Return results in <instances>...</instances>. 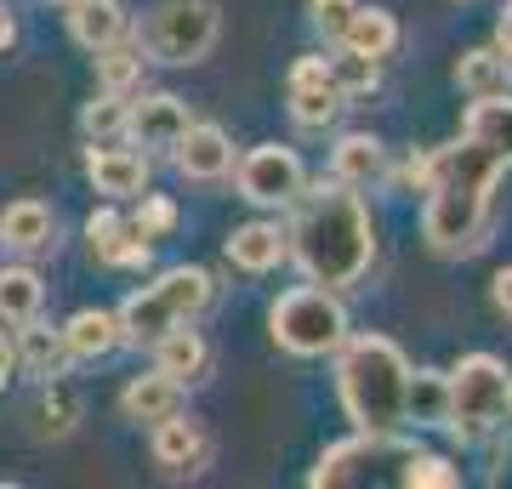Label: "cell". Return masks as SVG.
I'll use <instances>...</instances> for the list:
<instances>
[{"label":"cell","mask_w":512,"mask_h":489,"mask_svg":"<svg viewBox=\"0 0 512 489\" xmlns=\"http://www.w3.org/2000/svg\"><path fill=\"white\" fill-rule=\"evenodd\" d=\"M507 160L490 154L484 143L461 137L450 148L427 154V211H421V239L439 256H473L490 239L495 217V182H501Z\"/></svg>","instance_id":"cell-1"},{"label":"cell","mask_w":512,"mask_h":489,"mask_svg":"<svg viewBox=\"0 0 512 489\" xmlns=\"http://www.w3.org/2000/svg\"><path fill=\"white\" fill-rule=\"evenodd\" d=\"M285 256H296V268L325 290L359 285L370 273V262H376V228H370L359 188H348L336 177L319 182V188H302L296 194V217L285 228Z\"/></svg>","instance_id":"cell-2"},{"label":"cell","mask_w":512,"mask_h":489,"mask_svg":"<svg viewBox=\"0 0 512 489\" xmlns=\"http://www.w3.org/2000/svg\"><path fill=\"white\" fill-rule=\"evenodd\" d=\"M404 387H410V359L399 353V342H387L376 330H365V336L348 330V342L336 347V393H342L353 433L399 438Z\"/></svg>","instance_id":"cell-3"},{"label":"cell","mask_w":512,"mask_h":489,"mask_svg":"<svg viewBox=\"0 0 512 489\" xmlns=\"http://www.w3.org/2000/svg\"><path fill=\"white\" fill-rule=\"evenodd\" d=\"M268 330H274V347L291 359H330L348 342V308L325 285H296L268 308Z\"/></svg>","instance_id":"cell-4"},{"label":"cell","mask_w":512,"mask_h":489,"mask_svg":"<svg viewBox=\"0 0 512 489\" xmlns=\"http://www.w3.org/2000/svg\"><path fill=\"white\" fill-rule=\"evenodd\" d=\"M450 376V410H444V427L456 444H484V438L507 421V387L512 370L495 353H467Z\"/></svg>","instance_id":"cell-5"},{"label":"cell","mask_w":512,"mask_h":489,"mask_svg":"<svg viewBox=\"0 0 512 489\" xmlns=\"http://www.w3.org/2000/svg\"><path fill=\"white\" fill-rule=\"evenodd\" d=\"M217 35V0H160V6H148L143 29H137V52H148L154 63H171V69H188V63L211 57Z\"/></svg>","instance_id":"cell-6"},{"label":"cell","mask_w":512,"mask_h":489,"mask_svg":"<svg viewBox=\"0 0 512 489\" xmlns=\"http://www.w3.org/2000/svg\"><path fill=\"white\" fill-rule=\"evenodd\" d=\"M308 188V171L296 160V148L285 143H262L239 160V200L262 205V211H285L296 205V194Z\"/></svg>","instance_id":"cell-7"},{"label":"cell","mask_w":512,"mask_h":489,"mask_svg":"<svg viewBox=\"0 0 512 489\" xmlns=\"http://www.w3.org/2000/svg\"><path fill=\"white\" fill-rule=\"evenodd\" d=\"M285 91H291V120L302 131L336 126V114H342V86H336V74H330L325 57H296Z\"/></svg>","instance_id":"cell-8"},{"label":"cell","mask_w":512,"mask_h":489,"mask_svg":"<svg viewBox=\"0 0 512 489\" xmlns=\"http://www.w3.org/2000/svg\"><path fill=\"white\" fill-rule=\"evenodd\" d=\"M148 450H154V467H160L165 478H200V472L211 467V433H205L200 421H188V410L154 421Z\"/></svg>","instance_id":"cell-9"},{"label":"cell","mask_w":512,"mask_h":489,"mask_svg":"<svg viewBox=\"0 0 512 489\" xmlns=\"http://www.w3.org/2000/svg\"><path fill=\"white\" fill-rule=\"evenodd\" d=\"M188 126H194V120H188V103L171 97V91H148V97H137L126 109V137L143 148V154H171Z\"/></svg>","instance_id":"cell-10"},{"label":"cell","mask_w":512,"mask_h":489,"mask_svg":"<svg viewBox=\"0 0 512 489\" xmlns=\"http://www.w3.org/2000/svg\"><path fill=\"white\" fill-rule=\"evenodd\" d=\"M171 160L183 171L188 182H222L234 171V143H228V131L222 126H188L171 148Z\"/></svg>","instance_id":"cell-11"},{"label":"cell","mask_w":512,"mask_h":489,"mask_svg":"<svg viewBox=\"0 0 512 489\" xmlns=\"http://www.w3.org/2000/svg\"><path fill=\"white\" fill-rule=\"evenodd\" d=\"M86 177H92V188L97 194H109V200H137V194L148 188V154L92 143V154H86Z\"/></svg>","instance_id":"cell-12"},{"label":"cell","mask_w":512,"mask_h":489,"mask_svg":"<svg viewBox=\"0 0 512 489\" xmlns=\"http://www.w3.org/2000/svg\"><path fill=\"white\" fill-rule=\"evenodd\" d=\"M330 177L348 182V188H382V182H387V148H382V137H370V131L342 137V143L330 148Z\"/></svg>","instance_id":"cell-13"},{"label":"cell","mask_w":512,"mask_h":489,"mask_svg":"<svg viewBox=\"0 0 512 489\" xmlns=\"http://www.w3.org/2000/svg\"><path fill=\"white\" fill-rule=\"evenodd\" d=\"M120 410H126V421H165L177 416V410H188V387L183 381H171L165 370H154V376H137L126 381V393H120Z\"/></svg>","instance_id":"cell-14"},{"label":"cell","mask_w":512,"mask_h":489,"mask_svg":"<svg viewBox=\"0 0 512 489\" xmlns=\"http://www.w3.org/2000/svg\"><path fill=\"white\" fill-rule=\"evenodd\" d=\"M154 370H165L171 381H205L211 376V342H205L200 330H188V325H171L154 342Z\"/></svg>","instance_id":"cell-15"},{"label":"cell","mask_w":512,"mask_h":489,"mask_svg":"<svg viewBox=\"0 0 512 489\" xmlns=\"http://www.w3.org/2000/svg\"><path fill=\"white\" fill-rule=\"evenodd\" d=\"M12 359L29 370V376H40V381H52V376H63L69 370V342H63V330H52V325H40V319H23L18 325V342H12Z\"/></svg>","instance_id":"cell-16"},{"label":"cell","mask_w":512,"mask_h":489,"mask_svg":"<svg viewBox=\"0 0 512 489\" xmlns=\"http://www.w3.org/2000/svg\"><path fill=\"white\" fill-rule=\"evenodd\" d=\"M148 290H154V302H160L177 325H194L205 313V302H211V273L205 268H165Z\"/></svg>","instance_id":"cell-17"},{"label":"cell","mask_w":512,"mask_h":489,"mask_svg":"<svg viewBox=\"0 0 512 489\" xmlns=\"http://www.w3.org/2000/svg\"><path fill=\"white\" fill-rule=\"evenodd\" d=\"M131 18L120 0H69V35L86 46V52H103L114 40H126Z\"/></svg>","instance_id":"cell-18"},{"label":"cell","mask_w":512,"mask_h":489,"mask_svg":"<svg viewBox=\"0 0 512 489\" xmlns=\"http://www.w3.org/2000/svg\"><path fill=\"white\" fill-rule=\"evenodd\" d=\"M0 239H6L12 251H23V256H40V251L57 245V217L40 200H18V205L0 211Z\"/></svg>","instance_id":"cell-19"},{"label":"cell","mask_w":512,"mask_h":489,"mask_svg":"<svg viewBox=\"0 0 512 489\" xmlns=\"http://www.w3.org/2000/svg\"><path fill=\"white\" fill-rule=\"evenodd\" d=\"M387 444H393V438H370V433H353V438H342V444H330V450L319 455V467L308 472V484H313V489L348 484V478H359V467H370V461H376Z\"/></svg>","instance_id":"cell-20"},{"label":"cell","mask_w":512,"mask_h":489,"mask_svg":"<svg viewBox=\"0 0 512 489\" xmlns=\"http://www.w3.org/2000/svg\"><path fill=\"white\" fill-rule=\"evenodd\" d=\"M461 137L484 143L490 154H501L512 165V91H501V97H473V109L461 120Z\"/></svg>","instance_id":"cell-21"},{"label":"cell","mask_w":512,"mask_h":489,"mask_svg":"<svg viewBox=\"0 0 512 489\" xmlns=\"http://www.w3.org/2000/svg\"><path fill=\"white\" fill-rule=\"evenodd\" d=\"M228 262L245 273H268L285 262V228L279 222H245V228H234V239H228Z\"/></svg>","instance_id":"cell-22"},{"label":"cell","mask_w":512,"mask_h":489,"mask_svg":"<svg viewBox=\"0 0 512 489\" xmlns=\"http://www.w3.org/2000/svg\"><path fill=\"white\" fill-rule=\"evenodd\" d=\"M63 342H69V359L97 364V359H109L114 347H120V319L103 313V308H80L69 325H63Z\"/></svg>","instance_id":"cell-23"},{"label":"cell","mask_w":512,"mask_h":489,"mask_svg":"<svg viewBox=\"0 0 512 489\" xmlns=\"http://www.w3.org/2000/svg\"><path fill=\"white\" fill-rule=\"evenodd\" d=\"M444 410H450V376H444V370H410L404 421H416V427H444Z\"/></svg>","instance_id":"cell-24"},{"label":"cell","mask_w":512,"mask_h":489,"mask_svg":"<svg viewBox=\"0 0 512 489\" xmlns=\"http://www.w3.org/2000/svg\"><path fill=\"white\" fill-rule=\"evenodd\" d=\"M342 46H353V52H365V57H387L399 46V23L382 6H353L348 29H342Z\"/></svg>","instance_id":"cell-25"},{"label":"cell","mask_w":512,"mask_h":489,"mask_svg":"<svg viewBox=\"0 0 512 489\" xmlns=\"http://www.w3.org/2000/svg\"><path fill=\"white\" fill-rule=\"evenodd\" d=\"M40 302H46V285H40L35 268H0V325L35 319Z\"/></svg>","instance_id":"cell-26"},{"label":"cell","mask_w":512,"mask_h":489,"mask_svg":"<svg viewBox=\"0 0 512 489\" xmlns=\"http://www.w3.org/2000/svg\"><path fill=\"white\" fill-rule=\"evenodd\" d=\"M74 421H80V393H74L69 381H46V393L35 404V433L40 438H69Z\"/></svg>","instance_id":"cell-27"},{"label":"cell","mask_w":512,"mask_h":489,"mask_svg":"<svg viewBox=\"0 0 512 489\" xmlns=\"http://www.w3.org/2000/svg\"><path fill=\"white\" fill-rule=\"evenodd\" d=\"M456 86L467 91V97H501V91H512L507 57L501 52H467L456 63Z\"/></svg>","instance_id":"cell-28"},{"label":"cell","mask_w":512,"mask_h":489,"mask_svg":"<svg viewBox=\"0 0 512 489\" xmlns=\"http://www.w3.org/2000/svg\"><path fill=\"white\" fill-rule=\"evenodd\" d=\"M86 239H92V256L97 262H109V268H120V256H126L131 239H143L137 228H131L114 205H103V211H92V222H86Z\"/></svg>","instance_id":"cell-29"},{"label":"cell","mask_w":512,"mask_h":489,"mask_svg":"<svg viewBox=\"0 0 512 489\" xmlns=\"http://www.w3.org/2000/svg\"><path fill=\"white\" fill-rule=\"evenodd\" d=\"M325 63H330V74H336L342 97H359V91H376V86H382V57L353 52V46H342V40H336V52H330Z\"/></svg>","instance_id":"cell-30"},{"label":"cell","mask_w":512,"mask_h":489,"mask_svg":"<svg viewBox=\"0 0 512 489\" xmlns=\"http://www.w3.org/2000/svg\"><path fill=\"white\" fill-rule=\"evenodd\" d=\"M137 80H143V52H137V46L114 40V46H103V52H97V86H103V91L131 97V86H137Z\"/></svg>","instance_id":"cell-31"},{"label":"cell","mask_w":512,"mask_h":489,"mask_svg":"<svg viewBox=\"0 0 512 489\" xmlns=\"http://www.w3.org/2000/svg\"><path fill=\"white\" fill-rule=\"evenodd\" d=\"M126 97H120V91H103V97H97V103H86V109H80V131H86V137H92V143H109V137H126Z\"/></svg>","instance_id":"cell-32"},{"label":"cell","mask_w":512,"mask_h":489,"mask_svg":"<svg viewBox=\"0 0 512 489\" xmlns=\"http://www.w3.org/2000/svg\"><path fill=\"white\" fill-rule=\"evenodd\" d=\"M399 484H410V489H456V484H461V472L450 467L444 455H404Z\"/></svg>","instance_id":"cell-33"},{"label":"cell","mask_w":512,"mask_h":489,"mask_svg":"<svg viewBox=\"0 0 512 489\" xmlns=\"http://www.w3.org/2000/svg\"><path fill=\"white\" fill-rule=\"evenodd\" d=\"M137 200H143V211H137V222H131V228H137L143 239H165L171 228H177V205L165 200V194H148V188H143Z\"/></svg>","instance_id":"cell-34"},{"label":"cell","mask_w":512,"mask_h":489,"mask_svg":"<svg viewBox=\"0 0 512 489\" xmlns=\"http://www.w3.org/2000/svg\"><path fill=\"white\" fill-rule=\"evenodd\" d=\"M353 6H359V0H308V18H313V29H319L325 40H342Z\"/></svg>","instance_id":"cell-35"},{"label":"cell","mask_w":512,"mask_h":489,"mask_svg":"<svg viewBox=\"0 0 512 489\" xmlns=\"http://www.w3.org/2000/svg\"><path fill=\"white\" fill-rule=\"evenodd\" d=\"M495 52H501V57L512 63V0L501 6V23H495Z\"/></svg>","instance_id":"cell-36"},{"label":"cell","mask_w":512,"mask_h":489,"mask_svg":"<svg viewBox=\"0 0 512 489\" xmlns=\"http://www.w3.org/2000/svg\"><path fill=\"white\" fill-rule=\"evenodd\" d=\"M490 296H495V308H501V313H507V319H512V268H501V273H495Z\"/></svg>","instance_id":"cell-37"},{"label":"cell","mask_w":512,"mask_h":489,"mask_svg":"<svg viewBox=\"0 0 512 489\" xmlns=\"http://www.w3.org/2000/svg\"><path fill=\"white\" fill-rule=\"evenodd\" d=\"M12 370H18V359H12V342H6V330H0V387H6Z\"/></svg>","instance_id":"cell-38"},{"label":"cell","mask_w":512,"mask_h":489,"mask_svg":"<svg viewBox=\"0 0 512 489\" xmlns=\"http://www.w3.org/2000/svg\"><path fill=\"white\" fill-rule=\"evenodd\" d=\"M12 40H18V23H12V12H0V52H6Z\"/></svg>","instance_id":"cell-39"},{"label":"cell","mask_w":512,"mask_h":489,"mask_svg":"<svg viewBox=\"0 0 512 489\" xmlns=\"http://www.w3.org/2000/svg\"><path fill=\"white\" fill-rule=\"evenodd\" d=\"M507 410H512V387H507Z\"/></svg>","instance_id":"cell-40"},{"label":"cell","mask_w":512,"mask_h":489,"mask_svg":"<svg viewBox=\"0 0 512 489\" xmlns=\"http://www.w3.org/2000/svg\"><path fill=\"white\" fill-rule=\"evenodd\" d=\"M63 6H69V0H63Z\"/></svg>","instance_id":"cell-41"}]
</instances>
